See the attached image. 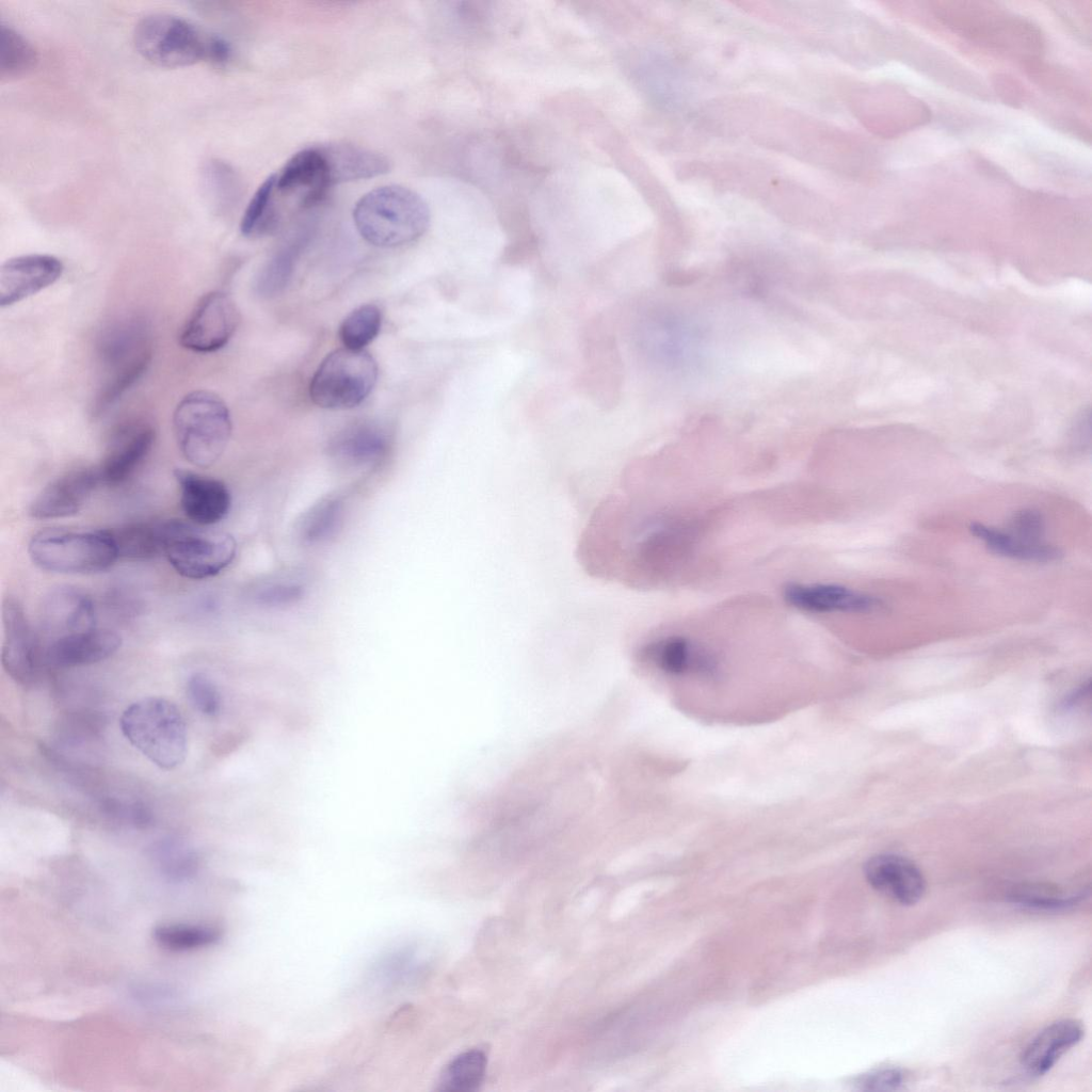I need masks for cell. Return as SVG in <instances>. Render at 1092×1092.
Masks as SVG:
<instances>
[{"mask_svg": "<svg viewBox=\"0 0 1092 1092\" xmlns=\"http://www.w3.org/2000/svg\"><path fill=\"white\" fill-rule=\"evenodd\" d=\"M355 227L379 247H396L419 239L430 225V209L415 191L397 184L369 191L355 204Z\"/></svg>", "mask_w": 1092, "mask_h": 1092, "instance_id": "cell-1", "label": "cell"}, {"mask_svg": "<svg viewBox=\"0 0 1092 1092\" xmlns=\"http://www.w3.org/2000/svg\"><path fill=\"white\" fill-rule=\"evenodd\" d=\"M97 355L102 379L93 404L95 415L109 410L147 371L151 346L146 324L129 319L111 325L99 337Z\"/></svg>", "mask_w": 1092, "mask_h": 1092, "instance_id": "cell-2", "label": "cell"}, {"mask_svg": "<svg viewBox=\"0 0 1092 1092\" xmlns=\"http://www.w3.org/2000/svg\"><path fill=\"white\" fill-rule=\"evenodd\" d=\"M119 726L125 738L159 768L172 770L183 762L187 725L168 700L149 696L132 703L123 711Z\"/></svg>", "mask_w": 1092, "mask_h": 1092, "instance_id": "cell-3", "label": "cell"}, {"mask_svg": "<svg viewBox=\"0 0 1092 1092\" xmlns=\"http://www.w3.org/2000/svg\"><path fill=\"white\" fill-rule=\"evenodd\" d=\"M173 427L178 448L192 465L207 468L224 453L231 435L226 403L209 390H194L177 404Z\"/></svg>", "mask_w": 1092, "mask_h": 1092, "instance_id": "cell-4", "label": "cell"}, {"mask_svg": "<svg viewBox=\"0 0 1092 1092\" xmlns=\"http://www.w3.org/2000/svg\"><path fill=\"white\" fill-rule=\"evenodd\" d=\"M28 553L41 569L71 575L102 572L118 559L109 530H42L31 537Z\"/></svg>", "mask_w": 1092, "mask_h": 1092, "instance_id": "cell-5", "label": "cell"}, {"mask_svg": "<svg viewBox=\"0 0 1092 1092\" xmlns=\"http://www.w3.org/2000/svg\"><path fill=\"white\" fill-rule=\"evenodd\" d=\"M948 27L973 41L1018 54L1041 50L1042 36L1031 23L980 2H943L935 7Z\"/></svg>", "mask_w": 1092, "mask_h": 1092, "instance_id": "cell-6", "label": "cell"}, {"mask_svg": "<svg viewBox=\"0 0 1092 1092\" xmlns=\"http://www.w3.org/2000/svg\"><path fill=\"white\" fill-rule=\"evenodd\" d=\"M378 375V364L371 354L343 347L320 363L309 384V396L322 408H353L373 390Z\"/></svg>", "mask_w": 1092, "mask_h": 1092, "instance_id": "cell-7", "label": "cell"}, {"mask_svg": "<svg viewBox=\"0 0 1092 1092\" xmlns=\"http://www.w3.org/2000/svg\"><path fill=\"white\" fill-rule=\"evenodd\" d=\"M213 34L177 15L152 13L134 27L136 51L148 62L163 67H181L208 61Z\"/></svg>", "mask_w": 1092, "mask_h": 1092, "instance_id": "cell-8", "label": "cell"}, {"mask_svg": "<svg viewBox=\"0 0 1092 1092\" xmlns=\"http://www.w3.org/2000/svg\"><path fill=\"white\" fill-rule=\"evenodd\" d=\"M167 519L164 555L182 577L199 580L224 571L235 559L237 543L226 532Z\"/></svg>", "mask_w": 1092, "mask_h": 1092, "instance_id": "cell-9", "label": "cell"}, {"mask_svg": "<svg viewBox=\"0 0 1092 1092\" xmlns=\"http://www.w3.org/2000/svg\"><path fill=\"white\" fill-rule=\"evenodd\" d=\"M1 663L16 682L32 686L47 667L45 645L33 629L22 605L7 596L2 604Z\"/></svg>", "mask_w": 1092, "mask_h": 1092, "instance_id": "cell-10", "label": "cell"}, {"mask_svg": "<svg viewBox=\"0 0 1092 1092\" xmlns=\"http://www.w3.org/2000/svg\"><path fill=\"white\" fill-rule=\"evenodd\" d=\"M239 309L222 291L200 298L179 334L180 344L197 353H211L225 347L239 325Z\"/></svg>", "mask_w": 1092, "mask_h": 1092, "instance_id": "cell-11", "label": "cell"}, {"mask_svg": "<svg viewBox=\"0 0 1092 1092\" xmlns=\"http://www.w3.org/2000/svg\"><path fill=\"white\" fill-rule=\"evenodd\" d=\"M102 484L97 467L69 470L50 481L35 496L29 513L36 519H55L75 515Z\"/></svg>", "mask_w": 1092, "mask_h": 1092, "instance_id": "cell-12", "label": "cell"}, {"mask_svg": "<svg viewBox=\"0 0 1092 1092\" xmlns=\"http://www.w3.org/2000/svg\"><path fill=\"white\" fill-rule=\"evenodd\" d=\"M155 429L145 421L119 425L111 435L101 463L97 466L102 484L125 482L150 452Z\"/></svg>", "mask_w": 1092, "mask_h": 1092, "instance_id": "cell-13", "label": "cell"}, {"mask_svg": "<svg viewBox=\"0 0 1092 1092\" xmlns=\"http://www.w3.org/2000/svg\"><path fill=\"white\" fill-rule=\"evenodd\" d=\"M62 261L52 255L28 254L0 268V305L11 306L51 286L62 275Z\"/></svg>", "mask_w": 1092, "mask_h": 1092, "instance_id": "cell-14", "label": "cell"}, {"mask_svg": "<svg viewBox=\"0 0 1092 1092\" xmlns=\"http://www.w3.org/2000/svg\"><path fill=\"white\" fill-rule=\"evenodd\" d=\"M330 187L326 162L319 146L298 151L275 174L277 196L295 200L301 207L321 200Z\"/></svg>", "mask_w": 1092, "mask_h": 1092, "instance_id": "cell-15", "label": "cell"}, {"mask_svg": "<svg viewBox=\"0 0 1092 1092\" xmlns=\"http://www.w3.org/2000/svg\"><path fill=\"white\" fill-rule=\"evenodd\" d=\"M864 873L873 889L901 905L917 903L926 892L920 869L901 855H874L866 862Z\"/></svg>", "mask_w": 1092, "mask_h": 1092, "instance_id": "cell-16", "label": "cell"}, {"mask_svg": "<svg viewBox=\"0 0 1092 1092\" xmlns=\"http://www.w3.org/2000/svg\"><path fill=\"white\" fill-rule=\"evenodd\" d=\"M180 491V505L184 515L199 526L221 521L229 512L231 496L219 479L189 469L174 471Z\"/></svg>", "mask_w": 1092, "mask_h": 1092, "instance_id": "cell-17", "label": "cell"}, {"mask_svg": "<svg viewBox=\"0 0 1092 1092\" xmlns=\"http://www.w3.org/2000/svg\"><path fill=\"white\" fill-rule=\"evenodd\" d=\"M788 605L808 613L868 612L881 600L835 583H788L784 588Z\"/></svg>", "mask_w": 1092, "mask_h": 1092, "instance_id": "cell-18", "label": "cell"}, {"mask_svg": "<svg viewBox=\"0 0 1092 1092\" xmlns=\"http://www.w3.org/2000/svg\"><path fill=\"white\" fill-rule=\"evenodd\" d=\"M119 635L111 629L89 630L55 637L45 645L47 667L73 668L103 661L121 647Z\"/></svg>", "mask_w": 1092, "mask_h": 1092, "instance_id": "cell-19", "label": "cell"}, {"mask_svg": "<svg viewBox=\"0 0 1092 1092\" xmlns=\"http://www.w3.org/2000/svg\"><path fill=\"white\" fill-rule=\"evenodd\" d=\"M41 620L44 628L58 636L92 629L96 622L95 605L82 590L60 585L43 598Z\"/></svg>", "mask_w": 1092, "mask_h": 1092, "instance_id": "cell-20", "label": "cell"}, {"mask_svg": "<svg viewBox=\"0 0 1092 1092\" xmlns=\"http://www.w3.org/2000/svg\"><path fill=\"white\" fill-rule=\"evenodd\" d=\"M390 448L387 429L376 421H360L339 432L330 445V452L338 462L354 467L379 464Z\"/></svg>", "mask_w": 1092, "mask_h": 1092, "instance_id": "cell-21", "label": "cell"}, {"mask_svg": "<svg viewBox=\"0 0 1092 1092\" xmlns=\"http://www.w3.org/2000/svg\"><path fill=\"white\" fill-rule=\"evenodd\" d=\"M1083 1034L1085 1028L1077 1019L1064 1018L1049 1024L1023 1050L1022 1066L1031 1076L1046 1074Z\"/></svg>", "mask_w": 1092, "mask_h": 1092, "instance_id": "cell-22", "label": "cell"}, {"mask_svg": "<svg viewBox=\"0 0 1092 1092\" xmlns=\"http://www.w3.org/2000/svg\"><path fill=\"white\" fill-rule=\"evenodd\" d=\"M326 162L331 186L367 179L389 172V160L380 152L350 143L319 146Z\"/></svg>", "mask_w": 1092, "mask_h": 1092, "instance_id": "cell-23", "label": "cell"}, {"mask_svg": "<svg viewBox=\"0 0 1092 1092\" xmlns=\"http://www.w3.org/2000/svg\"><path fill=\"white\" fill-rule=\"evenodd\" d=\"M166 520L138 521L109 530L118 558L133 561L154 559L164 553Z\"/></svg>", "mask_w": 1092, "mask_h": 1092, "instance_id": "cell-24", "label": "cell"}, {"mask_svg": "<svg viewBox=\"0 0 1092 1092\" xmlns=\"http://www.w3.org/2000/svg\"><path fill=\"white\" fill-rule=\"evenodd\" d=\"M970 533L982 541L994 553L1011 559L1032 562H1051L1061 557L1060 550L1044 543H1025L1007 531L980 523L969 525Z\"/></svg>", "mask_w": 1092, "mask_h": 1092, "instance_id": "cell-25", "label": "cell"}, {"mask_svg": "<svg viewBox=\"0 0 1092 1092\" xmlns=\"http://www.w3.org/2000/svg\"><path fill=\"white\" fill-rule=\"evenodd\" d=\"M643 656L661 671L680 675L692 669H707V657L698 653L692 643L679 636H669L647 644Z\"/></svg>", "mask_w": 1092, "mask_h": 1092, "instance_id": "cell-26", "label": "cell"}, {"mask_svg": "<svg viewBox=\"0 0 1092 1092\" xmlns=\"http://www.w3.org/2000/svg\"><path fill=\"white\" fill-rule=\"evenodd\" d=\"M278 219L275 174H272L259 186L250 200L240 223V230L248 238L260 237L270 232L277 225Z\"/></svg>", "mask_w": 1092, "mask_h": 1092, "instance_id": "cell-27", "label": "cell"}, {"mask_svg": "<svg viewBox=\"0 0 1092 1092\" xmlns=\"http://www.w3.org/2000/svg\"><path fill=\"white\" fill-rule=\"evenodd\" d=\"M149 851L159 870L171 880H184L197 870V854L177 838H162L152 844Z\"/></svg>", "mask_w": 1092, "mask_h": 1092, "instance_id": "cell-28", "label": "cell"}, {"mask_svg": "<svg viewBox=\"0 0 1092 1092\" xmlns=\"http://www.w3.org/2000/svg\"><path fill=\"white\" fill-rule=\"evenodd\" d=\"M343 516L344 505L339 498L324 499L303 517L299 536L307 545L325 542L340 528Z\"/></svg>", "mask_w": 1092, "mask_h": 1092, "instance_id": "cell-29", "label": "cell"}, {"mask_svg": "<svg viewBox=\"0 0 1092 1092\" xmlns=\"http://www.w3.org/2000/svg\"><path fill=\"white\" fill-rule=\"evenodd\" d=\"M220 931L208 925L166 924L156 927L152 937L156 943L172 951L203 948L220 940Z\"/></svg>", "mask_w": 1092, "mask_h": 1092, "instance_id": "cell-30", "label": "cell"}, {"mask_svg": "<svg viewBox=\"0 0 1092 1092\" xmlns=\"http://www.w3.org/2000/svg\"><path fill=\"white\" fill-rule=\"evenodd\" d=\"M382 311L375 304H364L352 310L339 326V338L344 348L365 350L379 334Z\"/></svg>", "mask_w": 1092, "mask_h": 1092, "instance_id": "cell-31", "label": "cell"}, {"mask_svg": "<svg viewBox=\"0 0 1092 1092\" xmlns=\"http://www.w3.org/2000/svg\"><path fill=\"white\" fill-rule=\"evenodd\" d=\"M486 1069L485 1055L469 1050L454 1058L445 1069L439 1090L453 1092L475 1091L481 1085Z\"/></svg>", "mask_w": 1092, "mask_h": 1092, "instance_id": "cell-32", "label": "cell"}, {"mask_svg": "<svg viewBox=\"0 0 1092 1092\" xmlns=\"http://www.w3.org/2000/svg\"><path fill=\"white\" fill-rule=\"evenodd\" d=\"M36 52L30 42L15 29L1 25L0 74L3 78L20 77L36 63Z\"/></svg>", "mask_w": 1092, "mask_h": 1092, "instance_id": "cell-33", "label": "cell"}, {"mask_svg": "<svg viewBox=\"0 0 1092 1092\" xmlns=\"http://www.w3.org/2000/svg\"><path fill=\"white\" fill-rule=\"evenodd\" d=\"M299 246L289 245L269 260L257 277L256 289L262 296L275 295L287 285L296 259Z\"/></svg>", "mask_w": 1092, "mask_h": 1092, "instance_id": "cell-34", "label": "cell"}, {"mask_svg": "<svg viewBox=\"0 0 1092 1092\" xmlns=\"http://www.w3.org/2000/svg\"><path fill=\"white\" fill-rule=\"evenodd\" d=\"M1011 901L1023 906L1039 910H1060L1079 903L1086 896L1079 894H1066L1044 885H1029L1021 887L1012 893Z\"/></svg>", "mask_w": 1092, "mask_h": 1092, "instance_id": "cell-35", "label": "cell"}, {"mask_svg": "<svg viewBox=\"0 0 1092 1092\" xmlns=\"http://www.w3.org/2000/svg\"><path fill=\"white\" fill-rule=\"evenodd\" d=\"M187 696L191 705L207 717L221 710V695L213 681L203 673H194L187 681Z\"/></svg>", "mask_w": 1092, "mask_h": 1092, "instance_id": "cell-36", "label": "cell"}, {"mask_svg": "<svg viewBox=\"0 0 1092 1092\" xmlns=\"http://www.w3.org/2000/svg\"><path fill=\"white\" fill-rule=\"evenodd\" d=\"M304 595V588L294 581L270 582L257 588L253 598L266 607H285L295 604Z\"/></svg>", "mask_w": 1092, "mask_h": 1092, "instance_id": "cell-37", "label": "cell"}, {"mask_svg": "<svg viewBox=\"0 0 1092 1092\" xmlns=\"http://www.w3.org/2000/svg\"><path fill=\"white\" fill-rule=\"evenodd\" d=\"M1007 532L1025 543H1044V518L1035 510L1025 509L1018 511L1011 517Z\"/></svg>", "mask_w": 1092, "mask_h": 1092, "instance_id": "cell-38", "label": "cell"}, {"mask_svg": "<svg viewBox=\"0 0 1092 1092\" xmlns=\"http://www.w3.org/2000/svg\"><path fill=\"white\" fill-rule=\"evenodd\" d=\"M102 808L106 814L115 819L128 821L138 829H147L154 821L151 810L140 801L125 803L116 799H108L102 803Z\"/></svg>", "mask_w": 1092, "mask_h": 1092, "instance_id": "cell-39", "label": "cell"}, {"mask_svg": "<svg viewBox=\"0 0 1092 1092\" xmlns=\"http://www.w3.org/2000/svg\"><path fill=\"white\" fill-rule=\"evenodd\" d=\"M906 1076L900 1069L884 1067L863 1075L857 1085L867 1091H895L905 1083Z\"/></svg>", "mask_w": 1092, "mask_h": 1092, "instance_id": "cell-40", "label": "cell"}]
</instances>
